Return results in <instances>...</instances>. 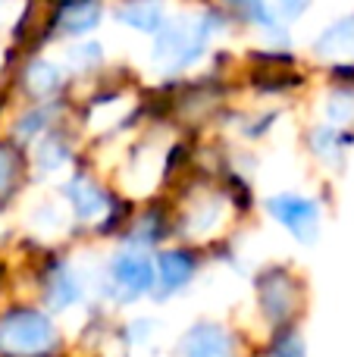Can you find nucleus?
Segmentation results:
<instances>
[{"label": "nucleus", "mask_w": 354, "mask_h": 357, "mask_svg": "<svg viewBox=\"0 0 354 357\" xmlns=\"http://www.w3.org/2000/svg\"><path fill=\"white\" fill-rule=\"evenodd\" d=\"M226 16L229 13L223 6H204L188 16H169L151 41V66L167 79L198 66L207 56L210 38L226 29Z\"/></svg>", "instance_id": "nucleus-1"}, {"label": "nucleus", "mask_w": 354, "mask_h": 357, "mask_svg": "<svg viewBox=\"0 0 354 357\" xmlns=\"http://www.w3.org/2000/svg\"><path fill=\"white\" fill-rule=\"evenodd\" d=\"M60 348L54 317L31 304H13L0 314V357H47Z\"/></svg>", "instance_id": "nucleus-2"}, {"label": "nucleus", "mask_w": 354, "mask_h": 357, "mask_svg": "<svg viewBox=\"0 0 354 357\" xmlns=\"http://www.w3.org/2000/svg\"><path fill=\"white\" fill-rule=\"evenodd\" d=\"M151 289H154V254L144 248L123 245L100 270V298H107L113 307H132L135 301L148 298Z\"/></svg>", "instance_id": "nucleus-3"}, {"label": "nucleus", "mask_w": 354, "mask_h": 357, "mask_svg": "<svg viewBox=\"0 0 354 357\" xmlns=\"http://www.w3.org/2000/svg\"><path fill=\"white\" fill-rule=\"evenodd\" d=\"M254 295H257V310L267 320L270 329L292 326V320L301 310V298H305V285L288 266H263L254 276Z\"/></svg>", "instance_id": "nucleus-4"}, {"label": "nucleus", "mask_w": 354, "mask_h": 357, "mask_svg": "<svg viewBox=\"0 0 354 357\" xmlns=\"http://www.w3.org/2000/svg\"><path fill=\"white\" fill-rule=\"evenodd\" d=\"M263 207H267L270 220L279 222L298 245H314L320 238L323 210L314 197L298 195V191H279V195H270Z\"/></svg>", "instance_id": "nucleus-5"}, {"label": "nucleus", "mask_w": 354, "mask_h": 357, "mask_svg": "<svg viewBox=\"0 0 354 357\" xmlns=\"http://www.w3.org/2000/svg\"><path fill=\"white\" fill-rule=\"evenodd\" d=\"M201 270V254L194 248H163L154 254V289H151V301L167 304L169 298L182 295L188 285L194 282Z\"/></svg>", "instance_id": "nucleus-6"}, {"label": "nucleus", "mask_w": 354, "mask_h": 357, "mask_svg": "<svg viewBox=\"0 0 354 357\" xmlns=\"http://www.w3.org/2000/svg\"><path fill=\"white\" fill-rule=\"evenodd\" d=\"M38 289H41L44 307L54 310V314H63V310L82 304V298H85V276L66 257L47 254L44 266L38 270Z\"/></svg>", "instance_id": "nucleus-7"}, {"label": "nucleus", "mask_w": 354, "mask_h": 357, "mask_svg": "<svg viewBox=\"0 0 354 357\" xmlns=\"http://www.w3.org/2000/svg\"><path fill=\"white\" fill-rule=\"evenodd\" d=\"M60 197L66 204V213L75 222L88 226V222H104L107 213L119 204V197H113L98 178H91L88 173H75L72 178H66L60 188Z\"/></svg>", "instance_id": "nucleus-8"}, {"label": "nucleus", "mask_w": 354, "mask_h": 357, "mask_svg": "<svg viewBox=\"0 0 354 357\" xmlns=\"http://www.w3.org/2000/svg\"><path fill=\"white\" fill-rule=\"evenodd\" d=\"M226 195H217V191H201L198 197H188L182 204V213L176 216L173 232L185 235L188 241H207L220 232V226L226 222Z\"/></svg>", "instance_id": "nucleus-9"}, {"label": "nucleus", "mask_w": 354, "mask_h": 357, "mask_svg": "<svg viewBox=\"0 0 354 357\" xmlns=\"http://www.w3.org/2000/svg\"><path fill=\"white\" fill-rule=\"evenodd\" d=\"M176 357H238L236 333L223 323L198 320L179 335L173 348Z\"/></svg>", "instance_id": "nucleus-10"}, {"label": "nucleus", "mask_w": 354, "mask_h": 357, "mask_svg": "<svg viewBox=\"0 0 354 357\" xmlns=\"http://www.w3.org/2000/svg\"><path fill=\"white\" fill-rule=\"evenodd\" d=\"M100 22H104V0H75L50 10L47 35H66L79 41V38H91Z\"/></svg>", "instance_id": "nucleus-11"}, {"label": "nucleus", "mask_w": 354, "mask_h": 357, "mask_svg": "<svg viewBox=\"0 0 354 357\" xmlns=\"http://www.w3.org/2000/svg\"><path fill=\"white\" fill-rule=\"evenodd\" d=\"M72 160H75L72 135H69V132L56 123L54 129H47L35 142V151H31V173H35L38 178L60 176Z\"/></svg>", "instance_id": "nucleus-12"}, {"label": "nucleus", "mask_w": 354, "mask_h": 357, "mask_svg": "<svg viewBox=\"0 0 354 357\" xmlns=\"http://www.w3.org/2000/svg\"><path fill=\"white\" fill-rule=\"evenodd\" d=\"M220 6H223V10L229 13V19H236V22L261 29L263 35L273 41V47L288 50V29L273 13L270 0H220Z\"/></svg>", "instance_id": "nucleus-13"}, {"label": "nucleus", "mask_w": 354, "mask_h": 357, "mask_svg": "<svg viewBox=\"0 0 354 357\" xmlns=\"http://www.w3.org/2000/svg\"><path fill=\"white\" fill-rule=\"evenodd\" d=\"M169 235H173L169 210L163 207V204H151V207H144L135 220L125 222L123 245H135V248H144V251H154V248H160Z\"/></svg>", "instance_id": "nucleus-14"}, {"label": "nucleus", "mask_w": 354, "mask_h": 357, "mask_svg": "<svg viewBox=\"0 0 354 357\" xmlns=\"http://www.w3.org/2000/svg\"><path fill=\"white\" fill-rule=\"evenodd\" d=\"M22 91L35 104H41V100H60L63 91H66V73H63L60 63L35 56L22 69Z\"/></svg>", "instance_id": "nucleus-15"}, {"label": "nucleus", "mask_w": 354, "mask_h": 357, "mask_svg": "<svg viewBox=\"0 0 354 357\" xmlns=\"http://www.w3.org/2000/svg\"><path fill=\"white\" fill-rule=\"evenodd\" d=\"M307 148H311V154L317 157L320 163H326V167H342L348 151L354 148V132L342 129V126L320 123L307 132Z\"/></svg>", "instance_id": "nucleus-16"}, {"label": "nucleus", "mask_w": 354, "mask_h": 357, "mask_svg": "<svg viewBox=\"0 0 354 357\" xmlns=\"http://www.w3.org/2000/svg\"><path fill=\"white\" fill-rule=\"evenodd\" d=\"M167 19H169L167 0H119L116 6V22L138 31V35L154 38Z\"/></svg>", "instance_id": "nucleus-17"}, {"label": "nucleus", "mask_w": 354, "mask_h": 357, "mask_svg": "<svg viewBox=\"0 0 354 357\" xmlns=\"http://www.w3.org/2000/svg\"><path fill=\"white\" fill-rule=\"evenodd\" d=\"M314 54L330 63L354 60V13L336 19L332 25H326V29L320 31L317 41H314Z\"/></svg>", "instance_id": "nucleus-18"}, {"label": "nucleus", "mask_w": 354, "mask_h": 357, "mask_svg": "<svg viewBox=\"0 0 354 357\" xmlns=\"http://www.w3.org/2000/svg\"><path fill=\"white\" fill-rule=\"evenodd\" d=\"M60 110H63L60 100H41V104H29L22 113H19L16 123H13V138H16L19 144L38 142L44 132L56 126V116H60Z\"/></svg>", "instance_id": "nucleus-19"}, {"label": "nucleus", "mask_w": 354, "mask_h": 357, "mask_svg": "<svg viewBox=\"0 0 354 357\" xmlns=\"http://www.w3.org/2000/svg\"><path fill=\"white\" fill-rule=\"evenodd\" d=\"M25 173H29V160L13 142H0V204H6L19 191Z\"/></svg>", "instance_id": "nucleus-20"}, {"label": "nucleus", "mask_w": 354, "mask_h": 357, "mask_svg": "<svg viewBox=\"0 0 354 357\" xmlns=\"http://www.w3.org/2000/svg\"><path fill=\"white\" fill-rule=\"evenodd\" d=\"M104 63H107L104 44L91 41V38H79L75 44L66 47V66H69V73H75V75H91V73H98Z\"/></svg>", "instance_id": "nucleus-21"}, {"label": "nucleus", "mask_w": 354, "mask_h": 357, "mask_svg": "<svg viewBox=\"0 0 354 357\" xmlns=\"http://www.w3.org/2000/svg\"><path fill=\"white\" fill-rule=\"evenodd\" d=\"M323 116L330 126H354V88L336 85L323 100Z\"/></svg>", "instance_id": "nucleus-22"}, {"label": "nucleus", "mask_w": 354, "mask_h": 357, "mask_svg": "<svg viewBox=\"0 0 354 357\" xmlns=\"http://www.w3.org/2000/svg\"><path fill=\"white\" fill-rule=\"evenodd\" d=\"M267 357H307V342L295 326L273 329V342L267 348Z\"/></svg>", "instance_id": "nucleus-23"}, {"label": "nucleus", "mask_w": 354, "mask_h": 357, "mask_svg": "<svg viewBox=\"0 0 354 357\" xmlns=\"http://www.w3.org/2000/svg\"><path fill=\"white\" fill-rule=\"evenodd\" d=\"M314 0H270V6H273V13L282 19V22H295V19H301L307 10H311Z\"/></svg>", "instance_id": "nucleus-24"}, {"label": "nucleus", "mask_w": 354, "mask_h": 357, "mask_svg": "<svg viewBox=\"0 0 354 357\" xmlns=\"http://www.w3.org/2000/svg\"><path fill=\"white\" fill-rule=\"evenodd\" d=\"M66 3H75V0H50V6H66Z\"/></svg>", "instance_id": "nucleus-25"}]
</instances>
